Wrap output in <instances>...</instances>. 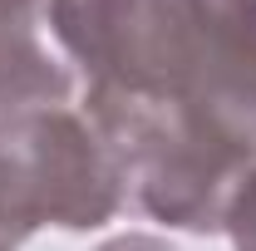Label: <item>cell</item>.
Segmentation results:
<instances>
[{"label":"cell","instance_id":"7","mask_svg":"<svg viewBox=\"0 0 256 251\" xmlns=\"http://www.w3.org/2000/svg\"><path fill=\"white\" fill-rule=\"evenodd\" d=\"M94 251H178V246H168L162 236H148V232H124V236H114Z\"/></svg>","mask_w":256,"mask_h":251},{"label":"cell","instance_id":"4","mask_svg":"<svg viewBox=\"0 0 256 251\" xmlns=\"http://www.w3.org/2000/svg\"><path fill=\"white\" fill-rule=\"evenodd\" d=\"M69 104L74 64L50 34V0H0V133Z\"/></svg>","mask_w":256,"mask_h":251},{"label":"cell","instance_id":"5","mask_svg":"<svg viewBox=\"0 0 256 251\" xmlns=\"http://www.w3.org/2000/svg\"><path fill=\"white\" fill-rule=\"evenodd\" d=\"M30 232H40V222L25 192V172L10 148V133H0V251H20L30 242Z\"/></svg>","mask_w":256,"mask_h":251},{"label":"cell","instance_id":"2","mask_svg":"<svg viewBox=\"0 0 256 251\" xmlns=\"http://www.w3.org/2000/svg\"><path fill=\"white\" fill-rule=\"evenodd\" d=\"M94 124L124 162L128 202L172 232H222L236 188L256 168V118L222 98H182Z\"/></svg>","mask_w":256,"mask_h":251},{"label":"cell","instance_id":"6","mask_svg":"<svg viewBox=\"0 0 256 251\" xmlns=\"http://www.w3.org/2000/svg\"><path fill=\"white\" fill-rule=\"evenodd\" d=\"M222 232L232 236L236 251H256V168L246 172V182L236 188L232 207H226V226Z\"/></svg>","mask_w":256,"mask_h":251},{"label":"cell","instance_id":"3","mask_svg":"<svg viewBox=\"0 0 256 251\" xmlns=\"http://www.w3.org/2000/svg\"><path fill=\"white\" fill-rule=\"evenodd\" d=\"M5 133H10V148L20 158L25 192H30L40 226L94 232L124 212L128 202L124 162L114 153V143L104 138V128L79 104L44 108Z\"/></svg>","mask_w":256,"mask_h":251},{"label":"cell","instance_id":"1","mask_svg":"<svg viewBox=\"0 0 256 251\" xmlns=\"http://www.w3.org/2000/svg\"><path fill=\"white\" fill-rule=\"evenodd\" d=\"M50 34L84 79L79 108L94 118L222 98L202 0H50Z\"/></svg>","mask_w":256,"mask_h":251}]
</instances>
